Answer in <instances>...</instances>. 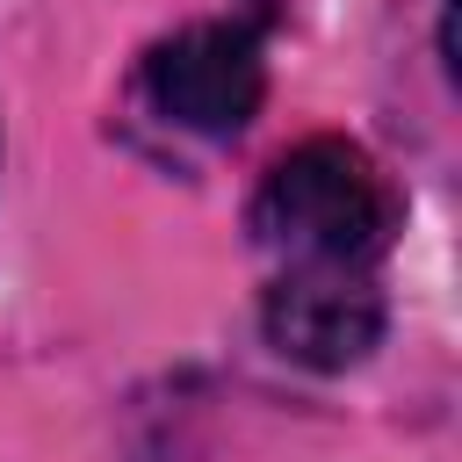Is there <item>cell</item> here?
<instances>
[{
  "instance_id": "cell-3",
  "label": "cell",
  "mask_w": 462,
  "mask_h": 462,
  "mask_svg": "<svg viewBox=\"0 0 462 462\" xmlns=\"http://www.w3.org/2000/svg\"><path fill=\"white\" fill-rule=\"evenodd\" d=\"M260 325H267L274 354L332 375V368H354L383 339V296L361 267H289L267 289Z\"/></svg>"
},
{
  "instance_id": "cell-1",
  "label": "cell",
  "mask_w": 462,
  "mask_h": 462,
  "mask_svg": "<svg viewBox=\"0 0 462 462\" xmlns=\"http://www.w3.org/2000/svg\"><path fill=\"white\" fill-rule=\"evenodd\" d=\"M390 231H397V188L346 137L296 144L253 195V238L289 267H368L390 245Z\"/></svg>"
},
{
  "instance_id": "cell-2",
  "label": "cell",
  "mask_w": 462,
  "mask_h": 462,
  "mask_svg": "<svg viewBox=\"0 0 462 462\" xmlns=\"http://www.w3.org/2000/svg\"><path fill=\"white\" fill-rule=\"evenodd\" d=\"M260 94L267 58L253 22H188L144 58V101L195 137H238L260 116Z\"/></svg>"
}]
</instances>
